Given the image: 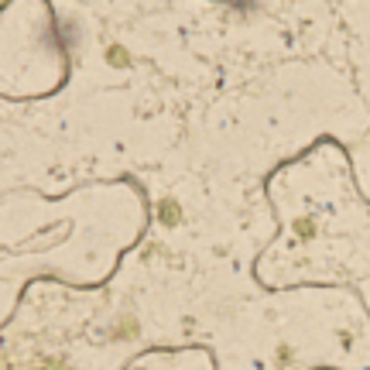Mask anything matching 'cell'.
Listing matches in <instances>:
<instances>
[{
    "instance_id": "2",
    "label": "cell",
    "mask_w": 370,
    "mask_h": 370,
    "mask_svg": "<svg viewBox=\"0 0 370 370\" xmlns=\"http://www.w3.org/2000/svg\"><path fill=\"white\" fill-rule=\"evenodd\" d=\"M161 216H165V223H175L178 220V206L175 202H161Z\"/></svg>"
},
{
    "instance_id": "1",
    "label": "cell",
    "mask_w": 370,
    "mask_h": 370,
    "mask_svg": "<svg viewBox=\"0 0 370 370\" xmlns=\"http://www.w3.org/2000/svg\"><path fill=\"white\" fill-rule=\"evenodd\" d=\"M106 58H110L113 65H127V52H124V48H117V45H110V52H106Z\"/></svg>"
}]
</instances>
